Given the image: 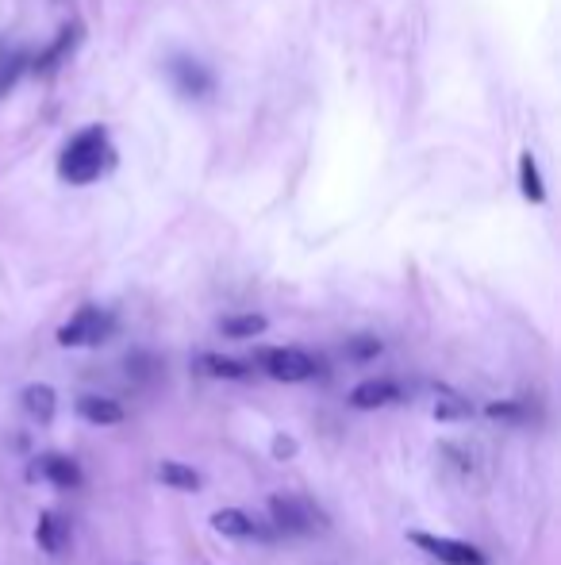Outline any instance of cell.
Listing matches in <instances>:
<instances>
[{"mask_svg":"<svg viewBox=\"0 0 561 565\" xmlns=\"http://www.w3.org/2000/svg\"><path fill=\"white\" fill-rule=\"evenodd\" d=\"M112 158H116V150L108 143V131L93 123L66 143L62 158H58V177L70 185H93L100 173L112 166Z\"/></svg>","mask_w":561,"mask_h":565,"instance_id":"6da1fadb","label":"cell"},{"mask_svg":"<svg viewBox=\"0 0 561 565\" xmlns=\"http://www.w3.org/2000/svg\"><path fill=\"white\" fill-rule=\"evenodd\" d=\"M166 77H170L173 89L185 100H208L216 93L212 70H208L200 58H193V54H173L170 62H166Z\"/></svg>","mask_w":561,"mask_h":565,"instance_id":"7a4b0ae2","label":"cell"},{"mask_svg":"<svg viewBox=\"0 0 561 565\" xmlns=\"http://www.w3.org/2000/svg\"><path fill=\"white\" fill-rule=\"evenodd\" d=\"M112 335V316L104 308H81L77 316L58 327V343L62 346H100Z\"/></svg>","mask_w":561,"mask_h":565,"instance_id":"3957f363","label":"cell"},{"mask_svg":"<svg viewBox=\"0 0 561 565\" xmlns=\"http://www.w3.org/2000/svg\"><path fill=\"white\" fill-rule=\"evenodd\" d=\"M258 366L266 369L273 381H308L316 377V358L300 346H277V350H262Z\"/></svg>","mask_w":561,"mask_h":565,"instance_id":"277c9868","label":"cell"},{"mask_svg":"<svg viewBox=\"0 0 561 565\" xmlns=\"http://www.w3.org/2000/svg\"><path fill=\"white\" fill-rule=\"evenodd\" d=\"M412 542L419 550H427L431 558H439L446 565H488L485 554L473 546V542L458 539H442V535H427V531H412Z\"/></svg>","mask_w":561,"mask_h":565,"instance_id":"5b68a950","label":"cell"},{"mask_svg":"<svg viewBox=\"0 0 561 565\" xmlns=\"http://www.w3.org/2000/svg\"><path fill=\"white\" fill-rule=\"evenodd\" d=\"M269 516L285 535H308L316 527V508L300 504L296 496H269Z\"/></svg>","mask_w":561,"mask_h":565,"instance_id":"8992f818","label":"cell"},{"mask_svg":"<svg viewBox=\"0 0 561 565\" xmlns=\"http://www.w3.org/2000/svg\"><path fill=\"white\" fill-rule=\"evenodd\" d=\"M212 527H216L220 535H227V539H262V542L273 539V531H269L266 523H258V519L250 516V512H243V508H223V512H216V516H212Z\"/></svg>","mask_w":561,"mask_h":565,"instance_id":"52a82bcc","label":"cell"},{"mask_svg":"<svg viewBox=\"0 0 561 565\" xmlns=\"http://www.w3.org/2000/svg\"><path fill=\"white\" fill-rule=\"evenodd\" d=\"M35 473L43 481H50L54 489H77L81 485V466H77L74 458H62V454H43L35 462Z\"/></svg>","mask_w":561,"mask_h":565,"instance_id":"ba28073f","label":"cell"},{"mask_svg":"<svg viewBox=\"0 0 561 565\" xmlns=\"http://www.w3.org/2000/svg\"><path fill=\"white\" fill-rule=\"evenodd\" d=\"M77 416L89 419V423H97V427H116L127 419L120 400H112V396H81L77 400Z\"/></svg>","mask_w":561,"mask_h":565,"instance_id":"9c48e42d","label":"cell"},{"mask_svg":"<svg viewBox=\"0 0 561 565\" xmlns=\"http://www.w3.org/2000/svg\"><path fill=\"white\" fill-rule=\"evenodd\" d=\"M196 373L216 377V381H243V377H250V366L239 362V358H227V354H200Z\"/></svg>","mask_w":561,"mask_h":565,"instance_id":"30bf717a","label":"cell"},{"mask_svg":"<svg viewBox=\"0 0 561 565\" xmlns=\"http://www.w3.org/2000/svg\"><path fill=\"white\" fill-rule=\"evenodd\" d=\"M35 542L47 550V554H62L66 542H70V523L58 516V512H43L39 527H35Z\"/></svg>","mask_w":561,"mask_h":565,"instance_id":"8fae6325","label":"cell"},{"mask_svg":"<svg viewBox=\"0 0 561 565\" xmlns=\"http://www.w3.org/2000/svg\"><path fill=\"white\" fill-rule=\"evenodd\" d=\"M77 43H81V24L62 27V31H58V39H54V43L35 58V70H39V74H50V70H54V66H58V62H62Z\"/></svg>","mask_w":561,"mask_h":565,"instance_id":"7c38bea8","label":"cell"},{"mask_svg":"<svg viewBox=\"0 0 561 565\" xmlns=\"http://www.w3.org/2000/svg\"><path fill=\"white\" fill-rule=\"evenodd\" d=\"M400 396V389L392 381H362L354 393H350V404L362 408V412H373V408H385Z\"/></svg>","mask_w":561,"mask_h":565,"instance_id":"4fadbf2b","label":"cell"},{"mask_svg":"<svg viewBox=\"0 0 561 565\" xmlns=\"http://www.w3.org/2000/svg\"><path fill=\"white\" fill-rule=\"evenodd\" d=\"M431 416L442 419V423H458V419L469 416V404H465V400L454 393V389L435 385V389H431Z\"/></svg>","mask_w":561,"mask_h":565,"instance_id":"5bb4252c","label":"cell"},{"mask_svg":"<svg viewBox=\"0 0 561 565\" xmlns=\"http://www.w3.org/2000/svg\"><path fill=\"white\" fill-rule=\"evenodd\" d=\"M24 412L39 423H50L54 412H58V396L50 385H27L24 389Z\"/></svg>","mask_w":561,"mask_h":565,"instance_id":"9a60e30c","label":"cell"},{"mask_svg":"<svg viewBox=\"0 0 561 565\" xmlns=\"http://www.w3.org/2000/svg\"><path fill=\"white\" fill-rule=\"evenodd\" d=\"M519 193L531 200V204H542V200H546V185H542V173H538V162L531 150L519 154Z\"/></svg>","mask_w":561,"mask_h":565,"instance_id":"2e32d148","label":"cell"},{"mask_svg":"<svg viewBox=\"0 0 561 565\" xmlns=\"http://www.w3.org/2000/svg\"><path fill=\"white\" fill-rule=\"evenodd\" d=\"M158 481L170 485V489H181V492H196L200 485H204L200 473L189 466H181V462H162V466H158Z\"/></svg>","mask_w":561,"mask_h":565,"instance_id":"e0dca14e","label":"cell"},{"mask_svg":"<svg viewBox=\"0 0 561 565\" xmlns=\"http://www.w3.org/2000/svg\"><path fill=\"white\" fill-rule=\"evenodd\" d=\"M220 331L227 339H254V335L266 331V316H254V312H246V316H227V320L220 323Z\"/></svg>","mask_w":561,"mask_h":565,"instance_id":"ac0fdd59","label":"cell"},{"mask_svg":"<svg viewBox=\"0 0 561 565\" xmlns=\"http://www.w3.org/2000/svg\"><path fill=\"white\" fill-rule=\"evenodd\" d=\"M346 354H350L354 362H369V358H377V354H381V339H373V335H358V339H350V343H346Z\"/></svg>","mask_w":561,"mask_h":565,"instance_id":"d6986e66","label":"cell"},{"mask_svg":"<svg viewBox=\"0 0 561 565\" xmlns=\"http://www.w3.org/2000/svg\"><path fill=\"white\" fill-rule=\"evenodd\" d=\"M293 454H296V439H289V435H277V439H273V458L285 462V458H293Z\"/></svg>","mask_w":561,"mask_h":565,"instance_id":"ffe728a7","label":"cell"}]
</instances>
